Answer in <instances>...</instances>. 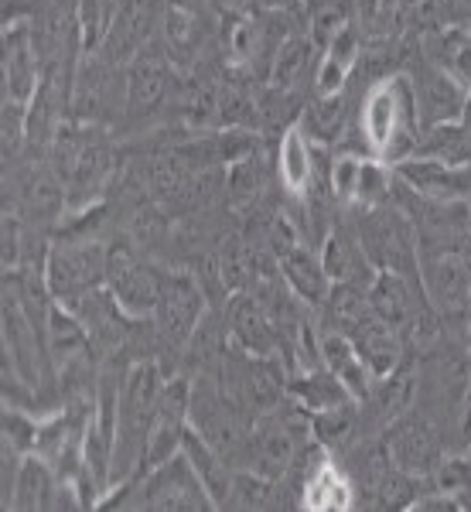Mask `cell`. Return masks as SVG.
I'll list each match as a JSON object with an SVG mask.
<instances>
[{"mask_svg":"<svg viewBox=\"0 0 471 512\" xmlns=\"http://www.w3.org/2000/svg\"><path fill=\"white\" fill-rule=\"evenodd\" d=\"M420 134L424 127H420L410 76L393 72L379 82H369V89L362 93L359 117H355V137L366 147L369 158L386 164L410 158L420 144Z\"/></svg>","mask_w":471,"mask_h":512,"instance_id":"6da1fadb","label":"cell"},{"mask_svg":"<svg viewBox=\"0 0 471 512\" xmlns=\"http://www.w3.org/2000/svg\"><path fill=\"white\" fill-rule=\"evenodd\" d=\"M161 390H164V376L157 369V362L137 359L123 373L120 410H117V451H113V485H127L144 468L147 431L154 424Z\"/></svg>","mask_w":471,"mask_h":512,"instance_id":"7a4b0ae2","label":"cell"},{"mask_svg":"<svg viewBox=\"0 0 471 512\" xmlns=\"http://www.w3.org/2000/svg\"><path fill=\"white\" fill-rule=\"evenodd\" d=\"M127 489L120 499V506H134V509H154V512H198V509H216V499L205 489V482L198 478L195 465L188 461V454L181 451L175 458L154 465L151 472L130 478Z\"/></svg>","mask_w":471,"mask_h":512,"instance_id":"3957f363","label":"cell"},{"mask_svg":"<svg viewBox=\"0 0 471 512\" xmlns=\"http://www.w3.org/2000/svg\"><path fill=\"white\" fill-rule=\"evenodd\" d=\"M41 280H45V291L55 297V304H72L76 297L106 284V250L86 236L55 243L45 256Z\"/></svg>","mask_w":471,"mask_h":512,"instance_id":"277c9868","label":"cell"},{"mask_svg":"<svg viewBox=\"0 0 471 512\" xmlns=\"http://www.w3.org/2000/svg\"><path fill=\"white\" fill-rule=\"evenodd\" d=\"M420 294L437 315H461L471 284V246L465 250H417Z\"/></svg>","mask_w":471,"mask_h":512,"instance_id":"5b68a950","label":"cell"},{"mask_svg":"<svg viewBox=\"0 0 471 512\" xmlns=\"http://www.w3.org/2000/svg\"><path fill=\"white\" fill-rule=\"evenodd\" d=\"M202 315H205L202 287H198L192 277L168 274L161 280V297H157L151 325H154V338L164 349L185 352Z\"/></svg>","mask_w":471,"mask_h":512,"instance_id":"8992f818","label":"cell"},{"mask_svg":"<svg viewBox=\"0 0 471 512\" xmlns=\"http://www.w3.org/2000/svg\"><path fill=\"white\" fill-rule=\"evenodd\" d=\"M188 431H192V383L175 376V379H168L161 390L154 424H151V431H147L144 468H140V475L151 472V468L161 465V461L181 454Z\"/></svg>","mask_w":471,"mask_h":512,"instance_id":"52a82bcc","label":"cell"},{"mask_svg":"<svg viewBox=\"0 0 471 512\" xmlns=\"http://www.w3.org/2000/svg\"><path fill=\"white\" fill-rule=\"evenodd\" d=\"M161 280L147 263L137 260L130 246L106 250V287L130 318H151L161 297Z\"/></svg>","mask_w":471,"mask_h":512,"instance_id":"ba28073f","label":"cell"},{"mask_svg":"<svg viewBox=\"0 0 471 512\" xmlns=\"http://www.w3.org/2000/svg\"><path fill=\"white\" fill-rule=\"evenodd\" d=\"M383 448L396 468H403V472L417 478H427L437 461H441V441H437L434 424L424 414H417V410H410V414H403L386 427Z\"/></svg>","mask_w":471,"mask_h":512,"instance_id":"9c48e42d","label":"cell"},{"mask_svg":"<svg viewBox=\"0 0 471 512\" xmlns=\"http://www.w3.org/2000/svg\"><path fill=\"white\" fill-rule=\"evenodd\" d=\"M396 181L410 188V192L424 198H441V202H471V164H451L441 158H424V154H410V158L393 164Z\"/></svg>","mask_w":471,"mask_h":512,"instance_id":"30bf717a","label":"cell"},{"mask_svg":"<svg viewBox=\"0 0 471 512\" xmlns=\"http://www.w3.org/2000/svg\"><path fill=\"white\" fill-rule=\"evenodd\" d=\"M229 338L239 345L243 355H260V359H274L277 349L284 345L274 315L267 311V304L260 301L253 291H236L229 297Z\"/></svg>","mask_w":471,"mask_h":512,"instance_id":"8fae6325","label":"cell"},{"mask_svg":"<svg viewBox=\"0 0 471 512\" xmlns=\"http://www.w3.org/2000/svg\"><path fill=\"white\" fill-rule=\"evenodd\" d=\"M328 158H332V147L311 144L308 134L301 127L284 130L277 140V178L287 198H304L314 188V181L328 171Z\"/></svg>","mask_w":471,"mask_h":512,"instance_id":"7c38bea8","label":"cell"},{"mask_svg":"<svg viewBox=\"0 0 471 512\" xmlns=\"http://www.w3.org/2000/svg\"><path fill=\"white\" fill-rule=\"evenodd\" d=\"M413 82V96H417V113H420V127L431 130L441 123H458L461 110H465L468 89L458 79H451L444 69H437L434 62L420 59L417 72L410 76Z\"/></svg>","mask_w":471,"mask_h":512,"instance_id":"4fadbf2b","label":"cell"},{"mask_svg":"<svg viewBox=\"0 0 471 512\" xmlns=\"http://www.w3.org/2000/svg\"><path fill=\"white\" fill-rule=\"evenodd\" d=\"M38 89V45L31 31H24L21 24H11V28H4V99L31 106Z\"/></svg>","mask_w":471,"mask_h":512,"instance_id":"5bb4252c","label":"cell"},{"mask_svg":"<svg viewBox=\"0 0 471 512\" xmlns=\"http://www.w3.org/2000/svg\"><path fill=\"white\" fill-rule=\"evenodd\" d=\"M280 274H284V287L291 291L304 308H321L332 294V280L325 274V263L314 246L297 243L287 253L277 256Z\"/></svg>","mask_w":471,"mask_h":512,"instance_id":"9a60e30c","label":"cell"},{"mask_svg":"<svg viewBox=\"0 0 471 512\" xmlns=\"http://www.w3.org/2000/svg\"><path fill=\"white\" fill-rule=\"evenodd\" d=\"M318 256H321V263H325V274L332 284L369 287V280L376 277V267L369 263L359 236L349 233V229H342V226H332V233L321 239Z\"/></svg>","mask_w":471,"mask_h":512,"instance_id":"2e32d148","label":"cell"},{"mask_svg":"<svg viewBox=\"0 0 471 512\" xmlns=\"http://www.w3.org/2000/svg\"><path fill=\"white\" fill-rule=\"evenodd\" d=\"M366 297L369 311L390 328H400L403 335L413 325V318L420 315V304L413 297V277L393 274V270H376V277L366 287Z\"/></svg>","mask_w":471,"mask_h":512,"instance_id":"e0dca14e","label":"cell"},{"mask_svg":"<svg viewBox=\"0 0 471 512\" xmlns=\"http://www.w3.org/2000/svg\"><path fill=\"white\" fill-rule=\"evenodd\" d=\"M297 127L308 134L311 144L338 147L345 137H349V130L355 127L349 96H345V93H332V96H318V93H314L311 103H304Z\"/></svg>","mask_w":471,"mask_h":512,"instance_id":"ac0fdd59","label":"cell"},{"mask_svg":"<svg viewBox=\"0 0 471 512\" xmlns=\"http://www.w3.org/2000/svg\"><path fill=\"white\" fill-rule=\"evenodd\" d=\"M349 335L362 355V362H366L369 373H373V379L390 376L403 362V332L400 328H390L386 321H379L373 311H369Z\"/></svg>","mask_w":471,"mask_h":512,"instance_id":"d6986e66","label":"cell"},{"mask_svg":"<svg viewBox=\"0 0 471 512\" xmlns=\"http://www.w3.org/2000/svg\"><path fill=\"white\" fill-rule=\"evenodd\" d=\"M321 366L342 379L345 390H349L359 403H366V396L373 393L376 379H373V373H369L366 362H362L352 335L335 332V328H325V332H321Z\"/></svg>","mask_w":471,"mask_h":512,"instance_id":"ffe728a7","label":"cell"},{"mask_svg":"<svg viewBox=\"0 0 471 512\" xmlns=\"http://www.w3.org/2000/svg\"><path fill=\"white\" fill-rule=\"evenodd\" d=\"M362 48H366V41H362V35L355 28L338 35L332 45L318 55V65H314V93L318 96L345 93L352 72L359 69Z\"/></svg>","mask_w":471,"mask_h":512,"instance_id":"44dd1931","label":"cell"},{"mask_svg":"<svg viewBox=\"0 0 471 512\" xmlns=\"http://www.w3.org/2000/svg\"><path fill=\"white\" fill-rule=\"evenodd\" d=\"M287 396L294 403H301L308 414H325V410H338L345 403H359L345 390V383L335 373H328L325 366L318 369H297L294 376H287Z\"/></svg>","mask_w":471,"mask_h":512,"instance_id":"7402d4cb","label":"cell"},{"mask_svg":"<svg viewBox=\"0 0 471 512\" xmlns=\"http://www.w3.org/2000/svg\"><path fill=\"white\" fill-rule=\"evenodd\" d=\"M55 489H59V472L45 458H38V454H24L11 495V512H48Z\"/></svg>","mask_w":471,"mask_h":512,"instance_id":"603a6c76","label":"cell"},{"mask_svg":"<svg viewBox=\"0 0 471 512\" xmlns=\"http://www.w3.org/2000/svg\"><path fill=\"white\" fill-rule=\"evenodd\" d=\"M417 390H420V376L417 369L410 366H396L390 376L376 379L373 383V393L366 396V403L373 407V414L383 420L386 427L393 424V420H400L403 414H410L413 403H417Z\"/></svg>","mask_w":471,"mask_h":512,"instance_id":"cb8c5ba5","label":"cell"},{"mask_svg":"<svg viewBox=\"0 0 471 512\" xmlns=\"http://www.w3.org/2000/svg\"><path fill=\"white\" fill-rule=\"evenodd\" d=\"M424 59L444 69L471 93V35L468 28H437L424 38Z\"/></svg>","mask_w":471,"mask_h":512,"instance_id":"d4e9b609","label":"cell"},{"mask_svg":"<svg viewBox=\"0 0 471 512\" xmlns=\"http://www.w3.org/2000/svg\"><path fill=\"white\" fill-rule=\"evenodd\" d=\"M168 93V65L154 55H137V62L127 72V110L151 113Z\"/></svg>","mask_w":471,"mask_h":512,"instance_id":"484cf974","label":"cell"},{"mask_svg":"<svg viewBox=\"0 0 471 512\" xmlns=\"http://www.w3.org/2000/svg\"><path fill=\"white\" fill-rule=\"evenodd\" d=\"M301 502L304 509H349L355 502V489L335 465L318 461L301 485Z\"/></svg>","mask_w":471,"mask_h":512,"instance_id":"4316f807","label":"cell"},{"mask_svg":"<svg viewBox=\"0 0 471 512\" xmlns=\"http://www.w3.org/2000/svg\"><path fill=\"white\" fill-rule=\"evenodd\" d=\"M314 52H318V48H314V41L308 35L287 38L274 52V59H270V89H287V93H294L314 65Z\"/></svg>","mask_w":471,"mask_h":512,"instance_id":"83f0119b","label":"cell"},{"mask_svg":"<svg viewBox=\"0 0 471 512\" xmlns=\"http://www.w3.org/2000/svg\"><path fill=\"white\" fill-rule=\"evenodd\" d=\"M304 24L314 48L325 52L328 45L352 28V7L349 0H304Z\"/></svg>","mask_w":471,"mask_h":512,"instance_id":"f1b7e54d","label":"cell"},{"mask_svg":"<svg viewBox=\"0 0 471 512\" xmlns=\"http://www.w3.org/2000/svg\"><path fill=\"white\" fill-rule=\"evenodd\" d=\"M352 7V28L362 41H390V31L400 21L403 4L400 0H349Z\"/></svg>","mask_w":471,"mask_h":512,"instance_id":"f546056e","label":"cell"},{"mask_svg":"<svg viewBox=\"0 0 471 512\" xmlns=\"http://www.w3.org/2000/svg\"><path fill=\"white\" fill-rule=\"evenodd\" d=\"M280 482L263 472H236L233 475V489H229L226 506L229 509H270L277 506V492Z\"/></svg>","mask_w":471,"mask_h":512,"instance_id":"4dcf8cb0","label":"cell"},{"mask_svg":"<svg viewBox=\"0 0 471 512\" xmlns=\"http://www.w3.org/2000/svg\"><path fill=\"white\" fill-rule=\"evenodd\" d=\"M263 185H267V164H263L260 151L243 154L226 168V188L233 202H253L263 192Z\"/></svg>","mask_w":471,"mask_h":512,"instance_id":"1f68e13d","label":"cell"},{"mask_svg":"<svg viewBox=\"0 0 471 512\" xmlns=\"http://www.w3.org/2000/svg\"><path fill=\"white\" fill-rule=\"evenodd\" d=\"M427 482H431L437 492L465 499V495H471V454H441V461H437L434 472L427 475ZM465 506H468V499H465Z\"/></svg>","mask_w":471,"mask_h":512,"instance_id":"d6a6232c","label":"cell"},{"mask_svg":"<svg viewBox=\"0 0 471 512\" xmlns=\"http://www.w3.org/2000/svg\"><path fill=\"white\" fill-rule=\"evenodd\" d=\"M38 431H41V420L28 417L18 407L4 410V441L11 444V448H18L21 454H35Z\"/></svg>","mask_w":471,"mask_h":512,"instance_id":"836d02e7","label":"cell"},{"mask_svg":"<svg viewBox=\"0 0 471 512\" xmlns=\"http://www.w3.org/2000/svg\"><path fill=\"white\" fill-rule=\"evenodd\" d=\"M400 4H403V7H410V11H417V7H424L427 0H400Z\"/></svg>","mask_w":471,"mask_h":512,"instance_id":"e575fe53","label":"cell"},{"mask_svg":"<svg viewBox=\"0 0 471 512\" xmlns=\"http://www.w3.org/2000/svg\"><path fill=\"white\" fill-rule=\"evenodd\" d=\"M263 4H267V7H287L291 0H263Z\"/></svg>","mask_w":471,"mask_h":512,"instance_id":"d590c367","label":"cell"},{"mask_svg":"<svg viewBox=\"0 0 471 512\" xmlns=\"http://www.w3.org/2000/svg\"><path fill=\"white\" fill-rule=\"evenodd\" d=\"M468 35H471V24H468Z\"/></svg>","mask_w":471,"mask_h":512,"instance_id":"8d00e7d4","label":"cell"}]
</instances>
